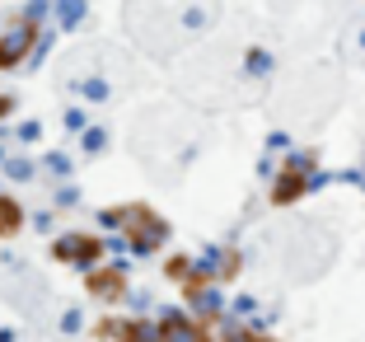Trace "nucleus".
I'll list each match as a JSON object with an SVG mask.
<instances>
[{"label":"nucleus","instance_id":"7ed1b4c3","mask_svg":"<svg viewBox=\"0 0 365 342\" xmlns=\"http://www.w3.org/2000/svg\"><path fill=\"white\" fill-rule=\"evenodd\" d=\"M52 253H56V258H71V263H98L103 244H98L94 235H71V239H56Z\"/></svg>","mask_w":365,"mask_h":342},{"label":"nucleus","instance_id":"20e7f679","mask_svg":"<svg viewBox=\"0 0 365 342\" xmlns=\"http://www.w3.org/2000/svg\"><path fill=\"white\" fill-rule=\"evenodd\" d=\"M89 291H94V296H108V300H122L127 277H122L118 268H98V272H89Z\"/></svg>","mask_w":365,"mask_h":342},{"label":"nucleus","instance_id":"423d86ee","mask_svg":"<svg viewBox=\"0 0 365 342\" xmlns=\"http://www.w3.org/2000/svg\"><path fill=\"white\" fill-rule=\"evenodd\" d=\"M24 225V211H19V202L14 197H0V239H10L14 230Z\"/></svg>","mask_w":365,"mask_h":342},{"label":"nucleus","instance_id":"0eeeda50","mask_svg":"<svg viewBox=\"0 0 365 342\" xmlns=\"http://www.w3.org/2000/svg\"><path fill=\"white\" fill-rule=\"evenodd\" d=\"M244 342H272V338H262V333H244Z\"/></svg>","mask_w":365,"mask_h":342},{"label":"nucleus","instance_id":"6e6552de","mask_svg":"<svg viewBox=\"0 0 365 342\" xmlns=\"http://www.w3.org/2000/svg\"><path fill=\"white\" fill-rule=\"evenodd\" d=\"M10 108H14V99H0V113H10Z\"/></svg>","mask_w":365,"mask_h":342},{"label":"nucleus","instance_id":"39448f33","mask_svg":"<svg viewBox=\"0 0 365 342\" xmlns=\"http://www.w3.org/2000/svg\"><path fill=\"white\" fill-rule=\"evenodd\" d=\"M304 178H309V173H304V164H300V169H286V173H281V183H277V193H272V202L286 206L290 197H300L304 193Z\"/></svg>","mask_w":365,"mask_h":342},{"label":"nucleus","instance_id":"f03ea898","mask_svg":"<svg viewBox=\"0 0 365 342\" xmlns=\"http://www.w3.org/2000/svg\"><path fill=\"white\" fill-rule=\"evenodd\" d=\"M33 38H38V24H33V19H19L10 33H5V43H0V66H14L33 47Z\"/></svg>","mask_w":365,"mask_h":342},{"label":"nucleus","instance_id":"f257e3e1","mask_svg":"<svg viewBox=\"0 0 365 342\" xmlns=\"http://www.w3.org/2000/svg\"><path fill=\"white\" fill-rule=\"evenodd\" d=\"M108 221H131L127 235H131V244H136V248H155L164 235H169V225H164L155 211H145V206H113Z\"/></svg>","mask_w":365,"mask_h":342}]
</instances>
